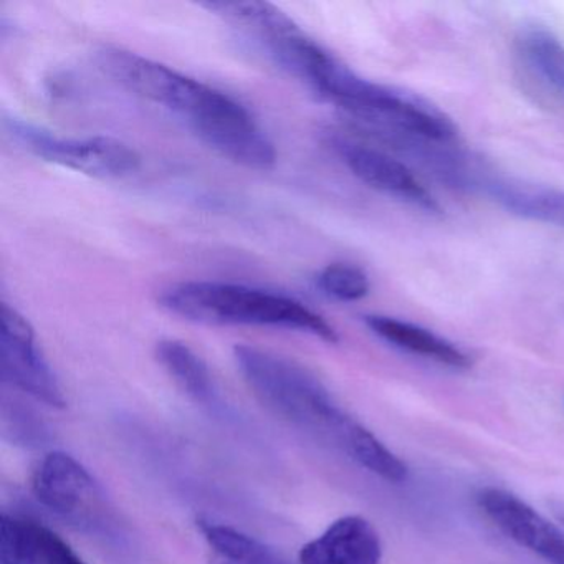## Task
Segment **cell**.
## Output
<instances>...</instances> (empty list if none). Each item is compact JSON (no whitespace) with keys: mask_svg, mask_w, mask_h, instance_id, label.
Listing matches in <instances>:
<instances>
[{"mask_svg":"<svg viewBox=\"0 0 564 564\" xmlns=\"http://www.w3.org/2000/svg\"><path fill=\"white\" fill-rule=\"evenodd\" d=\"M42 507L91 533L111 530V514L90 471L67 452L45 455L32 480Z\"/></svg>","mask_w":564,"mask_h":564,"instance_id":"5","label":"cell"},{"mask_svg":"<svg viewBox=\"0 0 564 564\" xmlns=\"http://www.w3.org/2000/svg\"><path fill=\"white\" fill-rule=\"evenodd\" d=\"M520 51L530 67L556 90L564 91V45L546 29L531 28L520 37Z\"/></svg>","mask_w":564,"mask_h":564,"instance_id":"16","label":"cell"},{"mask_svg":"<svg viewBox=\"0 0 564 564\" xmlns=\"http://www.w3.org/2000/svg\"><path fill=\"white\" fill-rule=\"evenodd\" d=\"M197 530L213 554V564H290L269 544L229 524L199 518Z\"/></svg>","mask_w":564,"mask_h":564,"instance_id":"13","label":"cell"},{"mask_svg":"<svg viewBox=\"0 0 564 564\" xmlns=\"http://www.w3.org/2000/svg\"><path fill=\"white\" fill-rule=\"evenodd\" d=\"M161 308L187 322L216 326H270L339 341L336 329L299 300L224 282H183L164 290Z\"/></svg>","mask_w":564,"mask_h":564,"instance_id":"2","label":"cell"},{"mask_svg":"<svg viewBox=\"0 0 564 564\" xmlns=\"http://www.w3.org/2000/svg\"><path fill=\"white\" fill-rule=\"evenodd\" d=\"M45 524L18 514L0 518V564H44Z\"/></svg>","mask_w":564,"mask_h":564,"instance_id":"14","label":"cell"},{"mask_svg":"<svg viewBox=\"0 0 564 564\" xmlns=\"http://www.w3.org/2000/svg\"><path fill=\"white\" fill-rule=\"evenodd\" d=\"M156 358L167 375L193 401L210 409L220 408L219 389L214 381L213 372L186 343L163 339L156 345Z\"/></svg>","mask_w":564,"mask_h":564,"instance_id":"11","label":"cell"},{"mask_svg":"<svg viewBox=\"0 0 564 564\" xmlns=\"http://www.w3.org/2000/svg\"><path fill=\"white\" fill-rule=\"evenodd\" d=\"M335 150L346 167L372 189L381 191L388 196L398 197L431 213L438 209L432 194L412 171L384 151L346 140L335 141Z\"/></svg>","mask_w":564,"mask_h":564,"instance_id":"8","label":"cell"},{"mask_svg":"<svg viewBox=\"0 0 564 564\" xmlns=\"http://www.w3.org/2000/svg\"><path fill=\"white\" fill-rule=\"evenodd\" d=\"M300 564H379L382 543L371 521L358 514L333 521L300 550Z\"/></svg>","mask_w":564,"mask_h":564,"instance_id":"9","label":"cell"},{"mask_svg":"<svg viewBox=\"0 0 564 564\" xmlns=\"http://www.w3.org/2000/svg\"><path fill=\"white\" fill-rule=\"evenodd\" d=\"M97 64L115 84L173 115L220 156L249 170L275 166V144L236 98L124 48H100Z\"/></svg>","mask_w":564,"mask_h":564,"instance_id":"1","label":"cell"},{"mask_svg":"<svg viewBox=\"0 0 564 564\" xmlns=\"http://www.w3.org/2000/svg\"><path fill=\"white\" fill-rule=\"evenodd\" d=\"M234 359L253 395L283 421L345 447L358 421L339 408L312 371L275 352L237 345Z\"/></svg>","mask_w":564,"mask_h":564,"instance_id":"3","label":"cell"},{"mask_svg":"<svg viewBox=\"0 0 564 564\" xmlns=\"http://www.w3.org/2000/svg\"><path fill=\"white\" fill-rule=\"evenodd\" d=\"M0 378L51 408H65L61 382L39 349L31 322L9 303H2L0 315Z\"/></svg>","mask_w":564,"mask_h":564,"instance_id":"6","label":"cell"},{"mask_svg":"<svg viewBox=\"0 0 564 564\" xmlns=\"http://www.w3.org/2000/svg\"><path fill=\"white\" fill-rule=\"evenodd\" d=\"M488 193L514 216L564 227V193L521 181H491Z\"/></svg>","mask_w":564,"mask_h":564,"instance_id":"12","label":"cell"},{"mask_svg":"<svg viewBox=\"0 0 564 564\" xmlns=\"http://www.w3.org/2000/svg\"><path fill=\"white\" fill-rule=\"evenodd\" d=\"M44 564H87L57 533L45 530Z\"/></svg>","mask_w":564,"mask_h":564,"instance_id":"18","label":"cell"},{"mask_svg":"<svg viewBox=\"0 0 564 564\" xmlns=\"http://www.w3.org/2000/svg\"><path fill=\"white\" fill-rule=\"evenodd\" d=\"M477 503L511 541L547 564H564V534L527 501L501 488L488 487L478 491Z\"/></svg>","mask_w":564,"mask_h":564,"instance_id":"7","label":"cell"},{"mask_svg":"<svg viewBox=\"0 0 564 564\" xmlns=\"http://www.w3.org/2000/svg\"><path fill=\"white\" fill-rule=\"evenodd\" d=\"M4 130L34 156L91 177L118 180L130 176L141 164L140 154L117 138L57 137L19 118H6Z\"/></svg>","mask_w":564,"mask_h":564,"instance_id":"4","label":"cell"},{"mask_svg":"<svg viewBox=\"0 0 564 564\" xmlns=\"http://www.w3.org/2000/svg\"><path fill=\"white\" fill-rule=\"evenodd\" d=\"M316 285L325 295L339 302H358L371 290L365 270L349 263H332L316 276Z\"/></svg>","mask_w":564,"mask_h":564,"instance_id":"17","label":"cell"},{"mask_svg":"<svg viewBox=\"0 0 564 564\" xmlns=\"http://www.w3.org/2000/svg\"><path fill=\"white\" fill-rule=\"evenodd\" d=\"M365 322L376 336L402 351L432 359L452 369H468L471 366L467 352L422 326L382 315L366 316Z\"/></svg>","mask_w":564,"mask_h":564,"instance_id":"10","label":"cell"},{"mask_svg":"<svg viewBox=\"0 0 564 564\" xmlns=\"http://www.w3.org/2000/svg\"><path fill=\"white\" fill-rule=\"evenodd\" d=\"M0 431L4 441L24 448L44 447L52 438L51 429L44 419L24 401L15 395H9L8 392L2 394Z\"/></svg>","mask_w":564,"mask_h":564,"instance_id":"15","label":"cell"}]
</instances>
